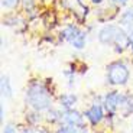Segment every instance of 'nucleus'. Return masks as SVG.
<instances>
[{
  "instance_id": "f257e3e1",
  "label": "nucleus",
  "mask_w": 133,
  "mask_h": 133,
  "mask_svg": "<svg viewBox=\"0 0 133 133\" xmlns=\"http://www.w3.org/2000/svg\"><path fill=\"white\" fill-rule=\"evenodd\" d=\"M26 104L35 111H45L52 107V93L41 81H33L29 84L25 93Z\"/></svg>"
},
{
  "instance_id": "f03ea898",
  "label": "nucleus",
  "mask_w": 133,
  "mask_h": 133,
  "mask_svg": "<svg viewBox=\"0 0 133 133\" xmlns=\"http://www.w3.org/2000/svg\"><path fill=\"white\" fill-rule=\"evenodd\" d=\"M97 38L103 45L116 46V52H123L130 45V35H127V32L120 25H104L98 30Z\"/></svg>"
},
{
  "instance_id": "7ed1b4c3",
  "label": "nucleus",
  "mask_w": 133,
  "mask_h": 133,
  "mask_svg": "<svg viewBox=\"0 0 133 133\" xmlns=\"http://www.w3.org/2000/svg\"><path fill=\"white\" fill-rule=\"evenodd\" d=\"M106 80L110 85H126L130 80V70L123 61H113L107 65Z\"/></svg>"
},
{
  "instance_id": "20e7f679",
  "label": "nucleus",
  "mask_w": 133,
  "mask_h": 133,
  "mask_svg": "<svg viewBox=\"0 0 133 133\" xmlns=\"http://www.w3.org/2000/svg\"><path fill=\"white\" fill-rule=\"evenodd\" d=\"M84 116H85V119L90 122L91 126H97V124H100L101 122H103V119L106 116H104V106L103 103H93L88 109L84 111Z\"/></svg>"
},
{
  "instance_id": "39448f33",
  "label": "nucleus",
  "mask_w": 133,
  "mask_h": 133,
  "mask_svg": "<svg viewBox=\"0 0 133 133\" xmlns=\"http://www.w3.org/2000/svg\"><path fill=\"white\" fill-rule=\"evenodd\" d=\"M62 124H70V126L78 127V129H85L84 127V114H81L75 109L64 110Z\"/></svg>"
},
{
  "instance_id": "423d86ee",
  "label": "nucleus",
  "mask_w": 133,
  "mask_h": 133,
  "mask_svg": "<svg viewBox=\"0 0 133 133\" xmlns=\"http://www.w3.org/2000/svg\"><path fill=\"white\" fill-rule=\"evenodd\" d=\"M78 101V97L75 96L74 93H65L59 97V106L62 110H70L74 109V106Z\"/></svg>"
},
{
  "instance_id": "0eeeda50",
  "label": "nucleus",
  "mask_w": 133,
  "mask_h": 133,
  "mask_svg": "<svg viewBox=\"0 0 133 133\" xmlns=\"http://www.w3.org/2000/svg\"><path fill=\"white\" fill-rule=\"evenodd\" d=\"M0 91H2V97L3 98H10V97L13 96V88H12V83H10L9 75H2Z\"/></svg>"
},
{
  "instance_id": "6e6552de",
  "label": "nucleus",
  "mask_w": 133,
  "mask_h": 133,
  "mask_svg": "<svg viewBox=\"0 0 133 133\" xmlns=\"http://www.w3.org/2000/svg\"><path fill=\"white\" fill-rule=\"evenodd\" d=\"M119 25L120 26H124L127 29H132L133 28V7H129L120 15L119 17Z\"/></svg>"
},
{
  "instance_id": "1a4fd4ad",
  "label": "nucleus",
  "mask_w": 133,
  "mask_h": 133,
  "mask_svg": "<svg viewBox=\"0 0 133 133\" xmlns=\"http://www.w3.org/2000/svg\"><path fill=\"white\" fill-rule=\"evenodd\" d=\"M85 42H87V33L84 32V30H80V32L70 41V43L75 48V49H83V48L85 46Z\"/></svg>"
},
{
  "instance_id": "9d476101",
  "label": "nucleus",
  "mask_w": 133,
  "mask_h": 133,
  "mask_svg": "<svg viewBox=\"0 0 133 133\" xmlns=\"http://www.w3.org/2000/svg\"><path fill=\"white\" fill-rule=\"evenodd\" d=\"M46 111H48V114H46L48 122H51V123H62L64 110L61 111V110H58V109H52V107H51L49 110H46Z\"/></svg>"
},
{
  "instance_id": "9b49d317",
  "label": "nucleus",
  "mask_w": 133,
  "mask_h": 133,
  "mask_svg": "<svg viewBox=\"0 0 133 133\" xmlns=\"http://www.w3.org/2000/svg\"><path fill=\"white\" fill-rule=\"evenodd\" d=\"M78 32H80V29H78L75 25H68V26H65V29L61 32V39H62V41H68V42H70V41L72 39Z\"/></svg>"
},
{
  "instance_id": "f8f14e48",
  "label": "nucleus",
  "mask_w": 133,
  "mask_h": 133,
  "mask_svg": "<svg viewBox=\"0 0 133 133\" xmlns=\"http://www.w3.org/2000/svg\"><path fill=\"white\" fill-rule=\"evenodd\" d=\"M81 129L78 127H74V126H70V124H62V126L58 127V130L55 133H80Z\"/></svg>"
},
{
  "instance_id": "ddd939ff",
  "label": "nucleus",
  "mask_w": 133,
  "mask_h": 133,
  "mask_svg": "<svg viewBox=\"0 0 133 133\" xmlns=\"http://www.w3.org/2000/svg\"><path fill=\"white\" fill-rule=\"evenodd\" d=\"M26 120L29 122L30 124H36L38 122L41 120V114H39V111H35V110H33V113L26 114Z\"/></svg>"
},
{
  "instance_id": "4468645a",
  "label": "nucleus",
  "mask_w": 133,
  "mask_h": 133,
  "mask_svg": "<svg viewBox=\"0 0 133 133\" xmlns=\"http://www.w3.org/2000/svg\"><path fill=\"white\" fill-rule=\"evenodd\" d=\"M17 2L19 0H2V6L6 7V9H13L17 4Z\"/></svg>"
},
{
  "instance_id": "2eb2a0df",
  "label": "nucleus",
  "mask_w": 133,
  "mask_h": 133,
  "mask_svg": "<svg viewBox=\"0 0 133 133\" xmlns=\"http://www.w3.org/2000/svg\"><path fill=\"white\" fill-rule=\"evenodd\" d=\"M3 133H16V127L12 123H7L6 126L3 127Z\"/></svg>"
},
{
  "instance_id": "dca6fc26",
  "label": "nucleus",
  "mask_w": 133,
  "mask_h": 133,
  "mask_svg": "<svg viewBox=\"0 0 133 133\" xmlns=\"http://www.w3.org/2000/svg\"><path fill=\"white\" fill-rule=\"evenodd\" d=\"M113 4H116V6L122 7V6H126L127 3H129V0H110Z\"/></svg>"
},
{
  "instance_id": "f3484780",
  "label": "nucleus",
  "mask_w": 133,
  "mask_h": 133,
  "mask_svg": "<svg viewBox=\"0 0 133 133\" xmlns=\"http://www.w3.org/2000/svg\"><path fill=\"white\" fill-rule=\"evenodd\" d=\"M25 9H32L33 7V0H22Z\"/></svg>"
},
{
  "instance_id": "a211bd4d",
  "label": "nucleus",
  "mask_w": 133,
  "mask_h": 133,
  "mask_svg": "<svg viewBox=\"0 0 133 133\" xmlns=\"http://www.w3.org/2000/svg\"><path fill=\"white\" fill-rule=\"evenodd\" d=\"M20 133H36V130H33L32 127H25Z\"/></svg>"
},
{
  "instance_id": "6ab92c4d",
  "label": "nucleus",
  "mask_w": 133,
  "mask_h": 133,
  "mask_svg": "<svg viewBox=\"0 0 133 133\" xmlns=\"http://www.w3.org/2000/svg\"><path fill=\"white\" fill-rule=\"evenodd\" d=\"M36 133H49V132H48V130L45 129V127H39V129L36 130Z\"/></svg>"
},
{
  "instance_id": "aec40b11",
  "label": "nucleus",
  "mask_w": 133,
  "mask_h": 133,
  "mask_svg": "<svg viewBox=\"0 0 133 133\" xmlns=\"http://www.w3.org/2000/svg\"><path fill=\"white\" fill-rule=\"evenodd\" d=\"M129 49L132 51V54H133V38H130V45H129Z\"/></svg>"
},
{
  "instance_id": "412c9836",
  "label": "nucleus",
  "mask_w": 133,
  "mask_h": 133,
  "mask_svg": "<svg viewBox=\"0 0 133 133\" xmlns=\"http://www.w3.org/2000/svg\"><path fill=\"white\" fill-rule=\"evenodd\" d=\"M91 2H93L94 4H101L104 2V0H91Z\"/></svg>"
},
{
  "instance_id": "4be33fe9",
  "label": "nucleus",
  "mask_w": 133,
  "mask_h": 133,
  "mask_svg": "<svg viewBox=\"0 0 133 133\" xmlns=\"http://www.w3.org/2000/svg\"><path fill=\"white\" fill-rule=\"evenodd\" d=\"M4 119V109H3V106H2V120Z\"/></svg>"
},
{
  "instance_id": "5701e85b",
  "label": "nucleus",
  "mask_w": 133,
  "mask_h": 133,
  "mask_svg": "<svg viewBox=\"0 0 133 133\" xmlns=\"http://www.w3.org/2000/svg\"><path fill=\"white\" fill-rule=\"evenodd\" d=\"M80 133H88V132H87L85 129H81V130H80Z\"/></svg>"
},
{
  "instance_id": "b1692460",
  "label": "nucleus",
  "mask_w": 133,
  "mask_h": 133,
  "mask_svg": "<svg viewBox=\"0 0 133 133\" xmlns=\"http://www.w3.org/2000/svg\"><path fill=\"white\" fill-rule=\"evenodd\" d=\"M132 133H133V129H132Z\"/></svg>"
}]
</instances>
